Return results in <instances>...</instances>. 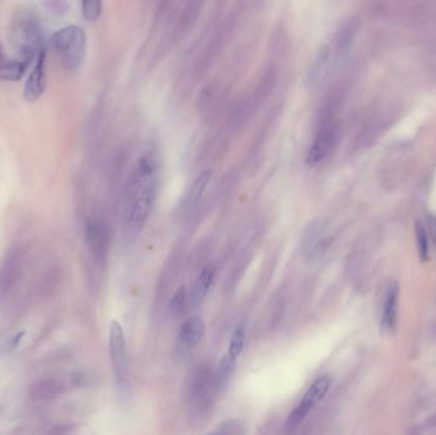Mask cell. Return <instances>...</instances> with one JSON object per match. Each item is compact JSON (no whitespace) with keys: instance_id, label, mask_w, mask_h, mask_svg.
<instances>
[{"instance_id":"cell-1","label":"cell","mask_w":436,"mask_h":435,"mask_svg":"<svg viewBox=\"0 0 436 435\" xmlns=\"http://www.w3.org/2000/svg\"><path fill=\"white\" fill-rule=\"evenodd\" d=\"M159 156L147 150L133 164L126 180L123 200V221L133 234H138L152 214L159 190Z\"/></svg>"},{"instance_id":"cell-2","label":"cell","mask_w":436,"mask_h":435,"mask_svg":"<svg viewBox=\"0 0 436 435\" xmlns=\"http://www.w3.org/2000/svg\"><path fill=\"white\" fill-rule=\"evenodd\" d=\"M9 35L20 59L27 64L37 59L45 50L41 22L29 8H21L13 14Z\"/></svg>"},{"instance_id":"cell-3","label":"cell","mask_w":436,"mask_h":435,"mask_svg":"<svg viewBox=\"0 0 436 435\" xmlns=\"http://www.w3.org/2000/svg\"><path fill=\"white\" fill-rule=\"evenodd\" d=\"M50 44L64 70L76 72L81 68L87 51V37L84 28L74 25L62 28L53 34Z\"/></svg>"},{"instance_id":"cell-4","label":"cell","mask_w":436,"mask_h":435,"mask_svg":"<svg viewBox=\"0 0 436 435\" xmlns=\"http://www.w3.org/2000/svg\"><path fill=\"white\" fill-rule=\"evenodd\" d=\"M339 133L338 120L331 112L324 114L306 155V164L317 166L328 159L338 143Z\"/></svg>"},{"instance_id":"cell-5","label":"cell","mask_w":436,"mask_h":435,"mask_svg":"<svg viewBox=\"0 0 436 435\" xmlns=\"http://www.w3.org/2000/svg\"><path fill=\"white\" fill-rule=\"evenodd\" d=\"M109 353L112 373L119 392H124L129 380V363L124 330L118 320H112L109 332Z\"/></svg>"},{"instance_id":"cell-6","label":"cell","mask_w":436,"mask_h":435,"mask_svg":"<svg viewBox=\"0 0 436 435\" xmlns=\"http://www.w3.org/2000/svg\"><path fill=\"white\" fill-rule=\"evenodd\" d=\"M333 236L328 228V223L323 220H314L304 228L300 247L306 261L318 262L332 247Z\"/></svg>"},{"instance_id":"cell-7","label":"cell","mask_w":436,"mask_h":435,"mask_svg":"<svg viewBox=\"0 0 436 435\" xmlns=\"http://www.w3.org/2000/svg\"><path fill=\"white\" fill-rule=\"evenodd\" d=\"M329 388H331V378L328 375H322L314 380L312 386L305 392L304 397L289 415L286 420L287 430H293L304 422L305 417L324 400Z\"/></svg>"},{"instance_id":"cell-8","label":"cell","mask_w":436,"mask_h":435,"mask_svg":"<svg viewBox=\"0 0 436 435\" xmlns=\"http://www.w3.org/2000/svg\"><path fill=\"white\" fill-rule=\"evenodd\" d=\"M86 239L91 253L97 262L104 264L111 244L110 226L104 217H92L86 225Z\"/></svg>"},{"instance_id":"cell-9","label":"cell","mask_w":436,"mask_h":435,"mask_svg":"<svg viewBox=\"0 0 436 435\" xmlns=\"http://www.w3.org/2000/svg\"><path fill=\"white\" fill-rule=\"evenodd\" d=\"M45 64H46V50H42L40 56L36 59L32 72L28 76L27 82L25 84L23 96L28 103H35L45 92L46 89Z\"/></svg>"},{"instance_id":"cell-10","label":"cell","mask_w":436,"mask_h":435,"mask_svg":"<svg viewBox=\"0 0 436 435\" xmlns=\"http://www.w3.org/2000/svg\"><path fill=\"white\" fill-rule=\"evenodd\" d=\"M398 299H399V286L395 281L388 283L383 309H381V328L387 333H393L397 327L398 316Z\"/></svg>"},{"instance_id":"cell-11","label":"cell","mask_w":436,"mask_h":435,"mask_svg":"<svg viewBox=\"0 0 436 435\" xmlns=\"http://www.w3.org/2000/svg\"><path fill=\"white\" fill-rule=\"evenodd\" d=\"M206 335V323L201 317H190L187 319L179 331L178 344L184 351H189L199 345Z\"/></svg>"},{"instance_id":"cell-12","label":"cell","mask_w":436,"mask_h":435,"mask_svg":"<svg viewBox=\"0 0 436 435\" xmlns=\"http://www.w3.org/2000/svg\"><path fill=\"white\" fill-rule=\"evenodd\" d=\"M211 179H212V171L211 170H204L203 173L199 174V176L195 178L193 184L189 188L184 203H183L184 214L189 216V214H193L195 212V209L201 203L202 198L204 195V192H206Z\"/></svg>"},{"instance_id":"cell-13","label":"cell","mask_w":436,"mask_h":435,"mask_svg":"<svg viewBox=\"0 0 436 435\" xmlns=\"http://www.w3.org/2000/svg\"><path fill=\"white\" fill-rule=\"evenodd\" d=\"M28 65L29 64L23 62L20 58L18 59L8 58L7 54L4 53V48L0 44V81H4V82L20 81L22 77L25 76Z\"/></svg>"},{"instance_id":"cell-14","label":"cell","mask_w":436,"mask_h":435,"mask_svg":"<svg viewBox=\"0 0 436 435\" xmlns=\"http://www.w3.org/2000/svg\"><path fill=\"white\" fill-rule=\"evenodd\" d=\"M215 275V267L207 266L202 270L199 276L197 277L195 283H193V287H192V292H190V301L194 306L203 303V300L207 297L208 291L213 283Z\"/></svg>"},{"instance_id":"cell-15","label":"cell","mask_w":436,"mask_h":435,"mask_svg":"<svg viewBox=\"0 0 436 435\" xmlns=\"http://www.w3.org/2000/svg\"><path fill=\"white\" fill-rule=\"evenodd\" d=\"M62 384L54 379L41 380L31 388V396L36 401L54 400L62 394Z\"/></svg>"},{"instance_id":"cell-16","label":"cell","mask_w":436,"mask_h":435,"mask_svg":"<svg viewBox=\"0 0 436 435\" xmlns=\"http://www.w3.org/2000/svg\"><path fill=\"white\" fill-rule=\"evenodd\" d=\"M415 236L418 257L421 262H426L429 259L430 254L429 233L421 221L416 222Z\"/></svg>"},{"instance_id":"cell-17","label":"cell","mask_w":436,"mask_h":435,"mask_svg":"<svg viewBox=\"0 0 436 435\" xmlns=\"http://www.w3.org/2000/svg\"><path fill=\"white\" fill-rule=\"evenodd\" d=\"M329 58H331V48L326 45L319 50L318 54L312 63V70H310V81L312 82H317L319 78L322 77V73L324 72L326 64L329 62Z\"/></svg>"},{"instance_id":"cell-18","label":"cell","mask_w":436,"mask_h":435,"mask_svg":"<svg viewBox=\"0 0 436 435\" xmlns=\"http://www.w3.org/2000/svg\"><path fill=\"white\" fill-rule=\"evenodd\" d=\"M353 34H355V28H353L352 23H347L339 30L338 35L336 39V48L339 56H343L348 51V48L352 44Z\"/></svg>"},{"instance_id":"cell-19","label":"cell","mask_w":436,"mask_h":435,"mask_svg":"<svg viewBox=\"0 0 436 435\" xmlns=\"http://www.w3.org/2000/svg\"><path fill=\"white\" fill-rule=\"evenodd\" d=\"M187 289H185L184 286H181L178 290L175 291L173 297L170 299V303H169V313L173 314V316H179V314H181V313L184 311V309L187 308Z\"/></svg>"},{"instance_id":"cell-20","label":"cell","mask_w":436,"mask_h":435,"mask_svg":"<svg viewBox=\"0 0 436 435\" xmlns=\"http://www.w3.org/2000/svg\"><path fill=\"white\" fill-rule=\"evenodd\" d=\"M244 346H245V328L242 325H239L230 339L227 353L239 359V356L242 355V350H244Z\"/></svg>"},{"instance_id":"cell-21","label":"cell","mask_w":436,"mask_h":435,"mask_svg":"<svg viewBox=\"0 0 436 435\" xmlns=\"http://www.w3.org/2000/svg\"><path fill=\"white\" fill-rule=\"evenodd\" d=\"M82 13L87 21H97L103 13V3L98 0L82 1Z\"/></svg>"},{"instance_id":"cell-22","label":"cell","mask_w":436,"mask_h":435,"mask_svg":"<svg viewBox=\"0 0 436 435\" xmlns=\"http://www.w3.org/2000/svg\"><path fill=\"white\" fill-rule=\"evenodd\" d=\"M45 7L48 9V13L54 14L55 17H62V14L68 12L70 3H67V1H46Z\"/></svg>"},{"instance_id":"cell-23","label":"cell","mask_w":436,"mask_h":435,"mask_svg":"<svg viewBox=\"0 0 436 435\" xmlns=\"http://www.w3.org/2000/svg\"><path fill=\"white\" fill-rule=\"evenodd\" d=\"M426 222H428V228H429L430 236L432 238V240L436 244V216L434 214H429L428 216V219H426Z\"/></svg>"},{"instance_id":"cell-24","label":"cell","mask_w":436,"mask_h":435,"mask_svg":"<svg viewBox=\"0 0 436 435\" xmlns=\"http://www.w3.org/2000/svg\"><path fill=\"white\" fill-rule=\"evenodd\" d=\"M207 435H227V431H225V430H216V431H212V433H209Z\"/></svg>"}]
</instances>
